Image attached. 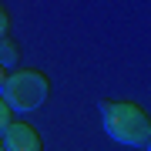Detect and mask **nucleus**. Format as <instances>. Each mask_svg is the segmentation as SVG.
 Returning a JSON list of instances; mask_svg holds the SVG:
<instances>
[{"instance_id": "1a4fd4ad", "label": "nucleus", "mask_w": 151, "mask_h": 151, "mask_svg": "<svg viewBox=\"0 0 151 151\" xmlns=\"http://www.w3.org/2000/svg\"><path fill=\"white\" fill-rule=\"evenodd\" d=\"M148 151H151V141H148Z\"/></svg>"}, {"instance_id": "39448f33", "label": "nucleus", "mask_w": 151, "mask_h": 151, "mask_svg": "<svg viewBox=\"0 0 151 151\" xmlns=\"http://www.w3.org/2000/svg\"><path fill=\"white\" fill-rule=\"evenodd\" d=\"M10 124H14V111H10V104L0 97V138H4V131L10 128Z\"/></svg>"}, {"instance_id": "f257e3e1", "label": "nucleus", "mask_w": 151, "mask_h": 151, "mask_svg": "<svg viewBox=\"0 0 151 151\" xmlns=\"http://www.w3.org/2000/svg\"><path fill=\"white\" fill-rule=\"evenodd\" d=\"M104 131L124 148H148L151 141V118L134 101H101Z\"/></svg>"}, {"instance_id": "423d86ee", "label": "nucleus", "mask_w": 151, "mask_h": 151, "mask_svg": "<svg viewBox=\"0 0 151 151\" xmlns=\"http://www.w3.org/2000/svg\"><path fill=\"white\" fill-rule=\"evenodd\" d=\"M7 30H10V14H7V7L0 4V37H7Z\"/></svg>"}, {"instance_id": "6e6552de", "label": "nucleus", "mask_w": 151, "mask_h": 151, "mask_svg": "<svg viewBox=\"0 0 151 151\" xmlns=\"http://www.w3.org/2000/svg\"><path fill=\"white\" fill-rule=\"evenodd\" d=\"M0 151H4V141H0Z\"/></svg>"}, {"instance_id": "f03ea898", "label": "nucleus", "mask_w": 151, "mask_h": 151, "mask_svg": "<svg viewBox=\"0 0 151 151\" xmlns=\"http://www.w3.org/2000/svg\"><path fill=\"white\" fill-rule=\"evenodd\" d=\"M47 94H50L47 74H44V70H34V67L14 70V74L7 77L4 91H0V97L10 104L14 114H30V111H37L40 104L47 101Z\"/></svg>"}, {"instance_id": "7ed1b4c3", "label": "nucleus", "mask_w": 151, "mask_h": 151, "mask_svg": "<svg viewBox=\"0 0 151 151\" xmlns=\"http://www.w3.org/2000/svg\"><path fill=\"white\" fill-rule=\"evenodd\" d=\"M4 151H44V141H40V131L27 121H14L10 128L4 131Z\"/></svg>"}, {"instance_id": "0eeeda50", "label": "nucleus", "mask_w": 151, "mask_h": 151, "mask_svg": "<svg viewBox=\"0 0 151 151\" xmlns=\"http://www.w3.org/2000/svg\"><path fill=\"white\" fill-rule=\"evenodd\" d=\"M7 77H10V74H7L4 67H0V91H4V84H7Z\"/></svg>"}, {"instance_id": "20e7f679", "label": "nucleus", "mask_w": 151, "mask_h": 151, "mask_svg": "<svg viewBox=\"0 0 151 151\" xmlns=\"http://www.w3.org/2000/svg\"><path fill=\"white\" fill-rule=\"evenodd\" d=\"M0 67H4L7 74L20 70V44H17L10 34H7V37H0Z\"/></svg>"}]
</instances>
